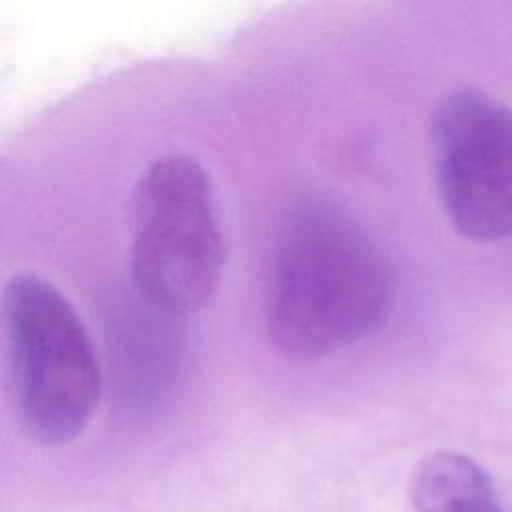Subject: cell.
Masks as SVG:
<instances>
[{
  "mask_svg": "<svg viewBox=\"0 0 512 512\" xmlns=\"http://www.w3.org/2000/svg\"><path fill=\"white\" fill-rule=\"evenodd\" d=\"M2 330L22 426L48 446L72 442L102 396L98 354L76 308L50 280L16 272L2 290Z\"/></svg>",
  "mask_w": 512,
  "mask_h": 512,
  "instance_id": "3",
  "label": "cell"
},
{
  "mask_svg": "<svg viewBox=\"0 0 512 512\" xmlns=\"http://www.w3.org/2000/svg\"><path fill=\"white\" fill-rule=\"evenodd\" d=\"M408 494L418 512H506L486 470L448 450L428 454L416 464Z\"/></svg>",
  "mask_w": 512,
  "mask_h": 512,
  "instance_id": "5",
  "label": "cell"
},
{
  "mask_svg": "<svg viewBox=\"0 0 512 512\" xmlns=\"http://www.w3.org/2000/svg\"><path fill=\"white\" fill-rule=\"evenodd\" d=\"M130 274L156 312L188 316L216 294L226 266L222 212L206 168L168 152L138 176L130 198Z\"/></svg>",
  "mask_w": 512,
  "mask_h": 512,
  "instance_id": "2",
  "label": "cell"
},
{
  "mask_svg": "<svg viewBox=\"0 0 512 512\" xmlns=\"http://www.w3.org/2000/svg\"><path fill=\"white\" fill-rule=\"evenodd\" d=\"M438 194L466 238L512 236V108L476 90L444 94L430 118Z\"/></svg>",
  "mask_w": 512,
  "mask_h": 512,
  "instance_id": "4",
  "label": "cell"
},
{
  "mask_svg": "<svg viewBox=\"0 0 512 512\" xmlns=\"http://www.w3.org/2000/svg\"><path fill=\"white\" fill-rule=\"evenodd\" d=\"M394 272L372 234L338 202L298 196L284 208L266 274V328L298 360L344 350L386 322Z\"/></svg>",
  "mask_w": 512,
  "mask_h": 512,
  "instance_id": "1",
  "label": "cell"
}]
</instances>
